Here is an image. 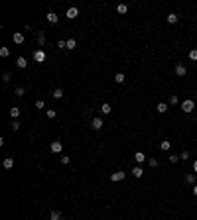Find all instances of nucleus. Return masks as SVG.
<instances>
[{
	"instance_id": "1",
	"label": "nucleus",
	"mask_w": 197,
	"mask_h": 220,
	"mask_svg": "<svg viewBox=\"0 0 197 220\" xmlns=\"http://www.w3.org/2000/svg\"><path fill=\"white\" fill-rule=\"evenodd\" d=\"M193 108H195V102H193V100H183V102H181V110H183V112H193Z\"/></svg>"
},
{
	"instance_id": "2",
	"label": "nucleus",
	"mask_w": 197,
	"mask_h": 220,
	"mask_svg": "<svg viewBox=\"0 0 197 220\" xmlns=\"http://www.w3.org/2000/svg\"><path fill=\"white\" fill-rule=\"evenodd\" d=\"M34 61H36V63H44V61H45V51H44V49L34 51Z\"/></svg>"
},
{
	"instance_id": "3",
	"label": "nucleus",
	"mask_w": 197,
	"mask_h": 220,
	"mask_svg": "<svg viewBox=\"0 0 197 220\" xmlns=\"http://www.w3.org/2000/svg\"><path fill=\"white\" fill-rule=\"evenodd\" d=\"M49 147H51V151H53V153H59V151L63 149V143L57 140V142H51V145H49Z\"/></svg>"
},
{
	"instance_id": "4",
	"label": "nucleus",
	"mask_w": 197,
	"mask_h": 220,
	"mask_svg": "<svg viewBox=\"0 0 197 220\" xmlns=\"http://www.w3.org/2000/svg\"><path fill=\"white\" fill-rule=\"evenodd\" d=\"M110 179H112L114 183H118V181H124V173H122V171H116V173H112V175H110Z\"/></svg>"
},
{
	"instance_id": "5",
	"label": "nucleus",
	"mask_w": 197,
	"mask_h": 220,
	"mask_svg": "<svg viewBox=\"0 0 197 220\" xmlns=\"http://www.w3.org/2000/svg\"><path fill=\"white\" fill-rule=\"evenodd\" d=\"M12 39H14V43H24V33H20V32H16L14 35H12Z\"/></svg>"
},
{
	"instance_id": "6",
	"label": "nucleus",
	"mask_w": 197,
	"mask_h": 220,
	"mask_svg": "<svg viewBox=\"0 0 197 220\" xmlns=\"http://www.w3.org/2000/svg\"><path fill=\"white\" fill-rule=\"evenodd\" d=\"M77 16H79V10H77V8H69V10H67V18H69V20H75Z\"/></svg>"
},
{
	"instance_id": "7",
	"label": "nucleus",
	"mask_w": 197,
	"mask_h": 220,
	"mask_svg": "<svg viewBox=\"0 0 197 220\" xmlns=\"http://www.w3.org/2000/svg\"><path fill=\"white\" fill-rule=\"evenodd\" d=\"M91 126H93V130H101V128H103V120H101V118H93Z\"/></svg>"
},
{
	"instance_id": "8",
	"label": "nucleus",
	"mask_w": 197,
	"mask_h": 220,
	"mask_svg": "<svg viewBox=\"0 0 197 220\" xmlns=\"http://www.w3.org/2000/svg\"><path fill=\"white\" fill-rule=\"evenodd\" d=\"M2 165H4V169H12V167H14V157H6V159L2 161Z\"/></svg>"
},
{
	"instance_id": "9",
	"label": "nucleus",
	"mask_w": 197,
	"mask_h": 220,
	"mask_svg": "<svg viewBox=\"0 0 197 220\" xmlns=\"http://www.w3.org/2000/svg\"><path fill=\"white\" fill-rule=\"evenodd\" d=\"M16 65L20 67V69H26V67H28V61H26V57H18V59H16Z\"/></svg>"
},
{
	"instance_id": "10",
	"label": "nucleus",
	"mask_w": 197,
	"mask_h": 220,
	"mask_svg": "<svg viewBox=\"0 0 197 220\" xmlns=\"http://www.w3.org/2000/svg\"><path fill=\"white\" fill-rule=\"evenodd\" d=\"M185 65H177L175 67V75H177V77H183V75H185Z\"/></svg>"
},
{
	"instance_id": "11",
	"label": "nucleus",
	"mask_w": 197,
	"mask_h": 220,
	"mask_svg": "<svg viewBox=\"0 0 197 220\" xmlns=\"http://www.w3.org/2000/svg\"><path fill=\"white\" fill-rule=\"evenodd\" d=\"M132 175L136 177V179H140V177L144 175V171H142V167H134V169H132Z\"/></svg>"
},
{
	"instance_id": "12",
	"label": "nucleus",
	"mask_w": 197,
	"mask_h": 220,
	"mask_svg": "<svg viewBox=\"0 0 197 220\" xmlns=\"http://www.w3.org/2000/svg\"><path fill=\"white\" fill-rule=\"evenodd\" d=\"M134 159H136L138 163H144V161H146V155H144L142 151H136V155H134Z\"/></svg>"
},
{
	"instance_id": "13",
	"label": "nucleus",
	"mask_w": 197,
	"mask_h": 220,
	"mask_svg": "<svg viewBox=\"0 0 197 220\" xmlns=\"http://www.w3.org/2000/svg\"><path fill=\"white\" fill-rule=\"evenodd\" d=\"M156 110H158L160 114H164V112H168V104H166V102H160V104L156 106Z\"/></svg>"
},
{
	"instance_id": "14",
	"label": "nucleus",
	"mask_w": 197,
	"mask_h": 220,
	"mask_svg": "<svg viewBox=\"0 0 197 220\" xmlns=\"http://www.w3.org/2000/svg\"><path fill=\"white\" fill-rule=\"evenodd\" d=\"M101 112H103V114H110V112H112V108H110L109 102H105V104L101 106Z\"/></svg>"
},
{
	"instance_id": "15",
	"label": "nucleus",
	"mask_w": 197,
	"mask_h": 220,
	"mask_svg": "<svg viewBox=\"0 0 197 220\" xmlns=\"http://www.w3.org/2000/svg\"><path fill=\"white\" fill-rule=\"evenodd\" d=\"M49 220H61V212H59V210H51Z\"/></svg>"
},
{
	"instance_id": "16",
	"label": "nucleus",
	"mask_w": 197,
	"mask_h": 220,
	"mask_svg": "<svg viewBox=\"0 0 197 220\" xmlns=\"http://www.w3.org/2000/svg\"><path fill=\"white\" fill-rule=\"evenodd\" d=\"M47 22H49V24L57 22V14H55V12H49V14H47Z\"/></svg>"
},
{
	"instance_id": "17",
	"label": "nucleus",
	"mask_w": 197,
	"mask_h": 220,
	"mask_svg": "<svg viewBox=\"0 0 197 220\" xmlns=\"http://www.w3.org/2000/svg\"><path fill=\"white\" fill-rule=\"evenodd\" d=\"M116 12H118V14H126V12H128V6H126V4H118V6H116Z\"/></svg>"
},
{
	"instance_id": "18",
	"label": "nucleus",
	"mask_w": 197,
	"mask_h": 220,
	"mask_svg": "<svg viewBox=\"0 0 197 220\" xmlns=\"http://www.w3.org/2000/svg\"><path fill=\"white\" fill-rule=\"evenodd\" d=\"M10 116H12V118H18V116H20V108L12 106V108H10Z\"/></svg>"
},
{
	"instance_id": "19",
	"label": "nucleus",
	"mask_w": 197,
	"mask_h": 220,
	"mask_svg": "<svg viewBox=\"0 0 197 220\" xmlns=\"http://www.w3.org/2000/svg\"><path fill=\"white\" fill-rule=\"evenodd\" d=\"M51 94H53V98H61L63 96V88H55Z\"/></svg>"
},
{
	"instance_id": "20",
	"label": "nucleus",
	"mask_w": 197,
	"mask_h": 220,
	"mask_svg": "<svg viewBox=\"0 0 197 220\" xmlns=\"http://www.w3.org/2000/svg\"><path fill=\"white\" fill-rule=\"evenodd\" d=\"M124 75H122V73H116V75H114V81H116V83H118V85H122V83H124Z\"/></svg>"
},
{
	"instance_id": "21",
	"label": "nucleus",
	"mask_w": 197,
	"mask_h": 220,
	"mask_svg": "<svg viewBox=\"0 0 197 220\" xmlns=\"http://www.w3.org/2000/svg\"><path fill=\"white\" fill-rule=\"evenodd\" d=\"M185 183H189V185H193V183H195V175H193V173H189V175H185Z\"/></svg>"
},
{
	"instance_id": "22",
	"label": "nucleus",
	"mask_w": 197,
	"mask_h": 220,
	"mask_svg": "<svg viewBox=\"0 0 197 220\" xmlns=\"http://www.w3.org/2000/svg\"><path fill=\"white\" fill-rule=\"evenodd\" d=\"M177 22V14H170L168 16V24H175Z\"/></svg>"
},
{
	"instance_id": "23",
	"label": "nucleus",
	"mask_w": 197,
	"mask_h": 220,
	"mask_svg": "<svg viewBox=\"0 0 197 220\" xmlns=\"http://www.w3.org/2000/svg\"><path fill=\"white\" fill-rule=\"evenodd\" d=\"M77 43H75V39H67V49H75Z\"/></svg>"
},
{
	"instance_id": "24",
	"label": "nucleus",
	"mask_w": 197,
	"mask_h": 220,
	"mask_svg": "<svg viewBox=\"0 0 197 220\" xmlns=\"http://www.w3.org/2000/svg\"><path fill=\"white\" fill-rule=\"evenodd\" d=\"M57 47H59V49H67V41L65 39H59V41H57Z\"/></svg>"
},
{
	"instance_id": "25",
	"label": "nucleus",
	"mask_w": 197,
	"mask_h": 220,
	"mask_svg": "<svg viewBox=\"0 0 197 220\" xmlns=\"http://www.w3.org/2000/svg\"><path fill=\"white\" fill-rule=\"evenodd\" d=\"M189 59H191V61H197V49H191V51H189Z\"/></svg>"
},
{
	"instance_id": "26",
	"label": "nucleus",
	"mask_w": 197,
	"mask_h": 220,
	"mask_svg": "<svg viewBox=\"0 0 197 220\" xmlns=\"http://www.w3.org/2000/svg\"><path fill=\"white\" fill-rule=\"evenodd\" d=\"M0 55H2V57H8V55H10V49H8V47H2V49H0Z\"/></svg>"
},
{
	"instance_id": "27",
	"label": "nucleus",
	"mask_w": 197,
	"mask_h": 220,
	"mask_svg": "<svg viewBox=\"0 0 197 220\" xmlns=\"http://www.w3.org/2000/svg\"><path fill=\"white\" fill-rule=\"evenodd\" d=\"M20 126H22V124H20L18 120H14V122H12V130H14V132H16V130H20Z\"/></svg>"
},
{
	"instance_id": "28",
	"label": "nucleus",
	"mask_w": 197,
	"mask_h": 220,
	"mask_svg": "<svg viewBox=\"0 0 197 220\" xmlns=\"http://www.w3.org/2000/svg\"><path fill=\"white\" fill-rule=\"evenodd\" d=\"M148 165H150L152 169H154V167H158V159H154V157H152V159H148Z\"/></svg>"
},
{
	"instance_id": "29",
	"label": "nucleus",
	"mask_w": 197,
	"mask_h": 220,
	"mask_svg": "<svg viewBox=\"0 0 197 220\" xmlns=\"http://www.w3.org/2000/svg\"><path fill=\"white\" fill-rule=\"evenodd\" d=\"M160 147H162L164 151H168V149H170V142H162V143H160Z\"/></svg>"
},
{
	"instance_id": "30",
	"label": "nucleus",
	"mask_w": 197,
	"mask_h": 220,
	"mask_svg": "<svg viewBox=\"0 0 197 220\" xmlns=\"http://www.w3.org/2000/svg\"><path fill=\"white\" fill-rule=\"evenodd\" d=\"M38 41H40L42 45L45 43V35H44V33H38Z\"/></svg>"
},
{
	"instance_id": "31",
	"label": "nucleus",
	"mask_w": 197,
	"mask_h": 220,
	"mask_svg": "<svg viewBox=\"0 0 197 220\" xmlns=\"http://www.w3.org/2000/svg\"><path fill=\"white\" fill-rule=\"evenodd\" d=\"M24 92H26V90H24L22 87H18V88H16V96H24Z\"/></svg>"
},
{
	"instance_id": "32",
	"label": "nucleus",
	"mask_w": 197,
	"mask_h": 220,
	"mask_svg": "<svg viewBox=\"0 0 197 220\" xmlns=\"http://www.w3.org/2000/svg\"><path fill=\"white\" fill-rule=\"evenodd\" d=\"M69 161H71V157H69V155H63V157H61V163H63V165H67Z\"/></svg>"
},
{
	"instance_id": "33",
	"label": "nucleus",
	"mask_w": 197,
	"mask_h": 220,
	"mask_svg": "<svg viewBox=\"0 0 197 220\" xmlns=\"http://www.w3.org/2000/svg\"><path fill=\"white\" fill-rule=\"evenodd\" d=\"M44 106H45V102H44V100H38V102H36V108H40V110H42Z\"/></svg>"
},
{
	"instance_id": "34",
	"label": "nucleus",
	"mask_w": 197,
	"mask_h": 220,
	"mask_svg": "<svg viewBox=\"0 0 197 220\" xmlns=\"http://www.w3.org/2000/svg\"><path fill=\"white\" fill-rule=\"evenodd\" d=\"M177 159H179V155H170V163H177Z\"/></svg>"
},
{
	"instance_id": "35",
	"label": "nucleus",
	"mask_w": 197,
	"mask_h": 220,
	"mask_svg": "<svg viewBox=\"0 0 197 220\" xmlns=\"http://www.w3.org/2000/svg\"><path fill=\"white\" fill-rule=\"evenodd\" d=\"M179 157H181L183 161H187V159H189V153H187V151H181V155H179Z\"/></svg>"
},
{
	"instance_id": "36",
	"label": "nucleus",
	"mask_w": 197,
	"mask_h": 220,
	"mask_svg": "<svg viewBox=\"0 0 197 220\" xmlns=\"http://www.w3.org/2000/svg\"><path fill=\"white\" fill-rule=\"evenodd\" d=\"M2 81L8 83V81H10V73H4V75H2Z\"/></svg>"
},
{
	"instance_id": "37",
	"label": "nucleus",
	"mask_w": 197,
	"mask_h": 220,
	"mask_svg": "<svg viewBox=\"0 0 197 220\" xmlns=\"http://www.w3.org/2000/svg\"><path fill=\"white\" fill-rule=\"evenodd\" d=\"M55 114H57L55 110H47V118H55Z\"/></svg>"
},
{
	"instance_id": "38",
	"label": "nucleus",
	"mask_w": 197,
	"mask_h": 220,
	"mask_svg": "<svg viewBox=\"0 0 197 220\" xmlns=\"http://www.w3.org/2000/svg\"><path fill=\"white\" fill-rule=\"evenodd\" d=\"M170 102H172V104H177V102H179V100H177V96H175V94H174V96H172V98H170Z\"/></svg>"
},
{
	"instance_id": "39",
	"label": "nucleus",
	"mask_w": 197,
	"mask_h": 220,
	"mask_svg": "<svg viewBox=\"0 0 197 220\" xmlns=\"http://www.w3.org/2000/svg\"><path fill=\"white\" fill-rule=\"evenodd\" d=\"M193 195H195V197H197V185H195V187H193Z\"/></svg>"
},
{
	"instance_id": "40",
	"label": "nucleus",
	"mask_w": 197,
	"mask_h": 220,
	"mask_svg": "<svg viewBox=\"0 0 197 220\" xmlns=\"http://www.w3.org/2000/svg\"><path fill=\"white\" fill-rule=\"evenodd\" d=\"M193 171H195V173H197V161H195V163H193Z\"/></svg>"
}]
</instances>
